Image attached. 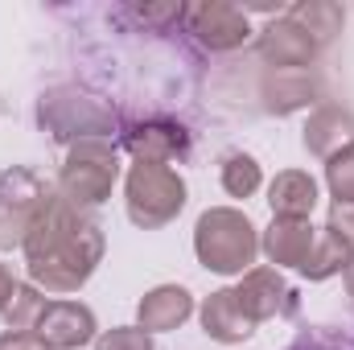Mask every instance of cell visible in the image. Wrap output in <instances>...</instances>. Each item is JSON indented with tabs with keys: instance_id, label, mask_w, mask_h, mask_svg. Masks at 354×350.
<instances>
[{
	"instance_id": "obj_24",
	"label": "cell",
	"mask_w": 354,
	"mask_h": 350,
	"mask_svg": "<svg viewBox=\"0 0 354 350\" xmlns=\"http://www.w3.org/2000/svg\"><path fill=\"white\" fill-rule=\"evenodd\" d=\"M95 350H157V342L140 326H111V330H99Z\"/></svg>"
},
{
	"instance_id": "obj_4",
	"label": "cell",
	"mask_w": 354,
	"mask_h": 350,
	"mask_svg": "<svg viewBox=\"0 0 354 350\" xmlns=\"http://www.w3.org/2000/svg\"><path fill=\"white\" fill-rule=\"evenodd\" d=\"M37 124L50 132V140L71 149L79 140H111L115 111L79 87H50L37 99Z\"/></svg>"
},
{
	"instance_id": "obj_23",
	"label": "cell",
	"mask_w": 354,
	"mask_h": 350,
	"mask_svg": "<svg viewBox=\"0 0 354 350\" xmlns=\"http://www.w3.org/2000/svg\"><path fill=\"white\" fill-rule=\"evenodd\" d=\"M284 350H354V334L334 326H305Z\"/></svg>"
},
{
	"instance_id": "obj_10",
	"label": "cell",
	"mask_w": 354,
	"mask_h": 350,
	"mask_svg": "<svg viewBox=\"0 0 354 350\" xmlns=\"http://www.w3.org/2000/svg\"><path fill=\"white\" fill-rule=\"evenodd\" d=\"M235 297L243 305V313L260 326V322H272V317H292L297 313V293L284 284V276L276 268H252L239 276L235 284Z\"/></svg>"
},
{
	"instance_id": "obj_8",
	"label": "cell",
	"mask_w": 354,
	"mask_h": 350,
	"mask_svg": "<svg viewBox=\"0 0 354 350\" xmlns=\"http://www.w3.org/2000/svg\"><path fill=\"white\" fill-rule=\"evenodd\" d=\"M189 132L165 120V116H153V120H136L124 128V149L136 157V161H157V165H169V161H185L189 157Z\"/></svg>"
},
{
	"instance_id": "obj_28",
	"label": "cell",
	"mask_w": 354,
	"mask_h": 350,
	"mask_svg": "<svg viewBox=\"0 0 354 350\" xmlns=\"http://www.w3.org/2000/svg\"><path fill=\"white\" fill-rule=\"evenodd\" d=\"M342 284H346V301H351V309H354V256L346 264V272H342Z\"/></svg>"
},
{
	"instance_id": "obj_13",
	"label": "cell",
	"mask_w": 354,
	"mask_h": 350,
	"mask_svg": "<svg viewBox=\"0 0 354 350\" xmlns=\"http://www.w3.org/2000/svg\"><path fill=\"white\" fill-rule=\"evenodd\" d=\"M317 227L309 219H272L264 231H260V252L268 256V264L280 272V268H297L309 260L313 243H317Z\"/></svg>"
},
{
	"instance_id": "obj_1",
	"label": "cell",
	"mask_w": 354,
	"mask_h": 350,
	"mask_svg": "<svg viewBox=\"0 0 354 350\" xmlns=\"http://www.w3.org/2000/svg\"><path fill=\"white\" fill-rule=\"evenodd\" d=\"M25 268L29 284L41 293H79L103 264L107 239L103 227L91 219L87 210L71 206L58 190L50 194L46 210L37 214L33 231L25 235Z\"/></svg>"
},
{
	"instance_id": "obj_18",
	"label": "cell",
	"mask_w": 354,
	"mask_h": 350,
	"mask_svg": "<svg viewBox=\"0 0 354 350\" xmlns=\"http://www.w3.org/2000/svg\"><path fill=\"white\" fill-rule=\"evenodd\" d=\"M284 17L297 21V25L317 42V50L330 46V42L342 33V25H346V8L334 4V0H297L292 8H284Z\"/></svg>"
},
{
	"instance_id": "obj_25",
	"label": "cell",
	"mask_w": 354,
	"mask_h": 350,
	"mask_svg": "<svg viewBox=\"0 0 354 350\" xmlns=\"http://www.w3.org/2000/svg\"><path fill=\"white\" fill-rule=\"evenodd\" d=\"M322 231H330L334 239H342L354 252V206H330V219H326Z\"/></svg>"
},
{
	"instance_id": "obj_2",
	"label": "cell",
	"mask_w": 354,
	"mask_h": 350,
	"mask_svg": "<svg viewBox=\"0 0 354 350\" xmlns=\"http://www.w3.org/2000/svg\"><path fill=\"white\" fill-rule=\"evenodd\" d=\"M194 256L214 276H243L256 268L260 231L239 206H210L194 223Z\"/></svg>"
},
{
	"instance_id": "obj_15",
	"label": "cell",
	"mask_w": 354,
	"mask_h": 350,
	"mask_svg": "<svg viewBox=\"0 0 354 350\" xmlns=\"http://www.w3.org/2000/svg\"><path fill=\"white\" fill-rule=\"evenodd\" d=\"M301 145L309 157L317 161H330L334 153H342L346 145H354V116L338 103H322L313 107V116L305 120V132H301Z\"/></svg>"
},
{
	"instance_id": "obj_19",
	"label": "cell",
	"mask_w": 354,
	"mask_h": 350,
	"mask_svg": "<svg viewBox=\"0 0 354 350\" xmlns=\"http://www.w3.org/2000/svg\"><path fill=\"white\" fill-rule=\"evenodd\" d=\"M351 256L354 252L342 239H334L330 231H322L317 243H313V252H309V260L301 264V276L313 280V284H322V280H330V276H342L346 264H351Z\"/></svg>"
},
{
	"instance_id": "obj_22",
	"label": "cell",
	"mask_w": 354,
	"mask_h": 350,
	"mask_svg": "<svg viewBox=\"0 0 354 350\" xmlns=\"http://www.w3.org/2000/svg\"><path fill=\"white\" fill-rule=\"evenodd\" d=\"M326 185H330L334 206H354V145H346L342 153L326 161Z\"/></svg>"
},
{
	"instance_id": "obj_6",
	"label": "cell",
	"mask_w": 354,
	"mask_h": 350,
	"mask_svg": "<svg viewBox=\"0 0 354 350\" xmlns=\"http://www.w3.org/2000/svg\"><path fill=\"white\" fill-rule=\"evenodd\" d=\"M50 194L54 190L25 165H12L0 174V252L25 248V235L33 231Z\"/></svg>"
},
{
	"instance_id": "obj_20",
	"label": "cell",
	"mask_w": 354,
	"mask_h": 350,
	"mask_svg": "<svg viewBox=\"0 0 354 350\" xmlns=\"http://www.w3.org/2000/svg\"><path fill=\"white\" fill-rule=\"evenodd\" d=\"M46 293L37 288V284H17V293H12V301L4 305V326L8 330H21V334H33L37 330V317L46 313Z\"/></svg>"
},
{
	"instance_id": "obj_11",
	"label": "cell",
	"mask_w": 354,
	"mask_h": 350,
	"mask_svg": "<svg viewBox=\"0 0 354 350\" xmlns=\"http://www.w3.org/2000/svg\"><path fill=\"white\" fill-rule=\"evenodd\" d=\"M256 50H260L264 66H272V71H309L313 58H317V42L297 21H288L284 12L272 17L264 29H260Z\"/></svg>"
},
{
	"instance_id": "obj_16",
	"label": "cell",
	"mask_w": 354,
	"mask_h": 350,
	"mask_svg": "<svg viewBox=\"0 0 354 350\" xmlns=\"http://www.w3.org/2000/svg\"><path fill=\"white\" fill-rule=\"evenodd\" d=\"M260 95H264V107L272 116H292V111L322 99V79L309 71H272Z\"/></svg>"
},
{
	"instance_id": "obj_7",
	"label": "cell",
	"mask_w": 354,
	"mask_h": 350,
	"mask_svg": "<svg viewBox=\"0 0 354 350\" xmlns=\"http://www.w3.org/2000/svg\"><path fill=\"white\" fill-rule=\"evenodd\" d=\"M185 29L194 33V42L210 54H231L239 46H248L252 37V21L239 4L231 0H202V4H185Z\"/></svg>"
},
{
	"instance_id": "obj_9",
	"label": "cell",
	"mask_w": 354,
	"mask_h": 350,
	"mask_svg": "<svg viewBox=\"0 0 354 350\" xmlns=\"http://www.w3.org/2000/svg\"><path fill=\"white\" fill-rule=\"evenodd\" d=\"M33 334L46 342V350H83L99 338V322L95 309L83 301H50Z\"/></svg>"
},
{
	"instance_id": "obj_27",
	"label": "cell",
	"mask_w": 354,
	"mask_h": 350,
	"mask_svg": "<svg viewBox=\"0 0 354 350\" xmlns=\"http://www.w3.org/2000/svg\"><path fill=\"white\" fill-rule=\"evenodd\" d=\"M12 293H17V276H12L8 264H0V313H4V305L12 301Z\"/></svg>"
},
{
	"instance_id": "obj_17",
	"label": "cell",
	"mask_w": 354,
	"mask_h": 350,
	"mask_svg": "<svg viewBox=\"0 0 354 350\" xmlns=\"http://www.w3.org/2000/svg\"><path fill=\"white\" fill-rule=\"evenodd\" d=\"M268 206L272 219H309L317 206V181L305 169H284L268 185Z\"/></svg>"
},
{
	"instance_id": "obj_5",
	"label": "cell",
	"mask_w": 354,
	"mask_h": 350,
	"mask_svg": "<svg viewBox=\"0 0 354 350\" xmlns=\"http://www.w3.org/2000/svg\"><path fill=\"white\" fill-rule=\"evenodd\" d=\"M120 181V149L115 140H79L66 149V161L58 169V194L79 206V210H95L111 198Z\"/></svg>"
},
{
	"instance_id": "obj_26",
	"label": "cell",
	"mask_w": 354,
	"mask_h": 350,
	"mask_svg": "<svg viewBox=\"0 0 354 350\" xmlns=\"http://www.w3.org/2000/svg\"><path fill=\"white\" fill-rule=\"evenodd\" d=\"M0 350H46L37 334H21V330H4L0 334Z\"/></svg>"
},
{
	"instance_id": "obj_14",
	"label": "cell",
	"mask_w": 354,
	"mask_h": 350,
	"mask_svg": "<svg viewBox=\"0 0 354 350\" xmlns=\"http://www.w3.org/2000/svg\"><path fill=\"white\" fill-rule=\"evenodd\" d=\"M194 317V293L185 284H157L136 305V326L145 334H169Z\"/></svg>"
},
{
	"instance_id": "obj_3",
	"label": "cell",
	"mask_w": 354,
	"mask_h": 350,
	"mask_svg": "<svg viewBox=\"0 0 354 350\" xmlns=\"http://www.w3.org/2000/svg\"><path fill=\"white\" fill-rule=\"evenodd\" d=\"M124 210L132 227L161 231L185 210V177L174 165L157 161H132L124 174Z\"/></svg>"
},
{
	"instance_id": "obj_21",
	"label": "cell",
	"mask_w": 354,
	"mask_h": 350,
	"mask_svg": "<svg viewBox=\"0 0 354 350\" xmlns=\"http://www.w3.org/2000/svg\"><path fill=\"white\" fill-rule=\"evenodd\" d=\"M264 185V169L252 153H227L223 157V190L231 198H252Z\"/></svg>"
},
{
	"instance_id": "obj_12",
	"label": "cell",
	"mask_w": 354,
	"mask_h": 350,
	"mask_svg": "<svg viewBox=\"0 0 354 350\" xmlns=\"http://www.w3.org/2000/svg\"><path fill=\"white\" fill-rule=\"evenodd\" d=\"M198 322H202V334L210 342H223V347H239V342H248L256 334V322L243 313L235 288H214L210 297H202Z\"/></svg>"
}]
</instances>
